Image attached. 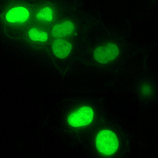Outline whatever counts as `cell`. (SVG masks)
Returning a JSON list of instances; mask_svg holds the SVG:
<instances>
[{
	"label": "cell",
	"mask_w": 158,
	"mask_h": 158,
	"mask_svg": "<svg viewBox=\"0 0 158 158\" xmlns=\"http://www.w3.org/2000/svg\"><path fill=\"white\" fill-rule=\"evenodd\" d=\"M98 151L102 154L110 156L117 150L118 141L116 135L109 130H103L98 134L96 140Z\"/></svg>",
	"instance_id": "cell-1"
},
{
	"label": "cell",
	"mask_w": 158,
	"mask_h": 158,
	"mask_svg": "<svg viewBox=\"0 0 158 158\" xmlns=\"http://www.w3.org/2000/svg\"><path fill=\"white\" fill-rule=\"evenodd\" d=\"M94 116L93 109L89 107H83L70 115L68 118V122L73 127L84 126L92 122Z\"/></svg>",
	"instance_id": "cell-2"
},
{
	"label": "cell",
	"mask_w": 158,
	"mask_h": 158,
	"mask_svg": "<svg viewBox=\"0 0 158 158\" xmlns=\"http://www.w3.org/2000/svg\"><path fill=\"white\" fill-rule=\"evenodd\" d=\"M119 52V49L115 44L109 43L96 48L94 52V57L99 62L106 64L114 60Z\"/></svg>",
	"instance_id": "cell-3"
},
{
	"label": "cell",
	"mask_w": 158,
	"mask_h": 158,
	"mask_svg": "<svg viewBox=\"0 0 158 158\" xmlns=\"http://www.w3.org/2000/svg\"><path fill=\"white\" fill-rule=\"evenodd\" d=\"M31 13L25 7L18 6L12 8L6 13V19L9 23L23 24L27 22L31 18Z\"/></svg>",
	"instance_id": "cell-4"
},
{
	"label": "cell",
	"mask_w": 158,
	"mask_h": 158,
	"mask_svg": "<svg viewBox=\"0 0 158 158\" xmlns=\"http://www.w3.org/2000/svg\"><path fill=\"white\" fill-rule=\"evenodd\" d=\"M55 55L60 59L66 58L70 54L72 48L71 44L63 39L55 40L52 46Z\"/></svg>",
	"instance_id": "cell-5"
},
{
	"label": "cell",
	"mask_w": 158,
	"mask_h": 158,
	"mask_svg": "<svg viewBox=\"0 0 158 158\" xmlns=\"http://www.w3.org/2000/svg\"><path fill=\"white\" fill-rule=\"evenodd\" d=\"M74 25L71 22L67 20L59 24L56 25L52 31V35L54 37L62 38L71 35L74 29Z\"/></svg>",
	"instance_id": "cell-6"
},
{
	"label": "cell",
	"mask_w": 158,
	"mask_h": 158,
	"mask_svg": "<svg viewBox=\"0 0 158 158\" xmlns=\"http://www.w3.org/2000/svg\"><path fill=\"white\" fill-rule=\"evenodd\" d=\"M28 34L29 38L34 42H45L47 40L48 38L47 32L35 27L29 30Z\"/></svg>",
	"instance_id": "cell-7"
},
{
	"label": "cell",
	"mask_w": 158,
	"mask_h": 158,
	"mask_svg": "<svg viewBox=\"0 0 158 158\" xmlns=\"http://www.w3.org/2000/svg\"><path fill=\"white\" fill-rule=\"evenodd\" d=\"M35 17L38 21L50 22L53 19V11L51 8L45 7L37 11Z\"/></svg>",
	"instance_id": "cell-8"
},
{
	"label": "cell",
	"mask_w": 158,
	"mask_h": 158,
	"mask_svg": "<svg viewBox=\"0 0 158 158\" xmlns=\"http://www.w3.org/2000/svg\"><path fill=\"white\" fill-rule=\"evenodd\" d=\"M149 91L150 88L147 86L144 87L143 89V91L144 94H148L149 93Z\"/></svg>",
	"instance_id": "cell-9"
}]
</instances>
